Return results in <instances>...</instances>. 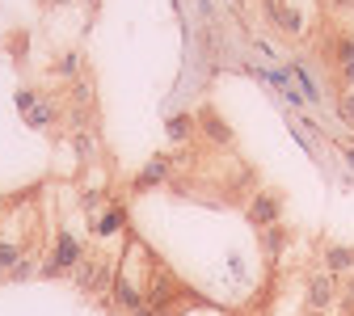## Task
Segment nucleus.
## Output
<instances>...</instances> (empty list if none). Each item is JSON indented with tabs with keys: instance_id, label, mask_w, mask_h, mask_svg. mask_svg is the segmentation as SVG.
Listing matches in <instances>:
<instances>
[{
	"instance_id": "7",
	"label": "nucleus",
	"mask_w": 354,
	"mask_h": 316,
	"mask_svg": "<svg viewBox=\"0 0 354 316\" xmlns=\"http://www.w3.org/2000/svg\"><path fill=\"white\" fill-rule=\"evenodd\" d=\"M329 266L333 270H350L354 266V253L350 249H329Z\"/></svg>"
},
{
	"instance_id": "2",
	"label": "nucleus",
	"mask_w": 354,
	"mask_h": 316,
	"mask_svg": "<svg viewBox=\"0 0 354 316\" xmlns=\"http://www.w3.org/2000/svg\"><path fill=\"white\" fill-rule=\"evenodd\" d=\"M80 257V245L72 241V236H59V253L51 257V266H47V275H55V270H64V266H72Z\"/></svg>"
},
{
	"instance_id": "11",
	"label": "nucleus",
	"mask_w": 354,
	"mask_h": 316,
	"mask_svg": "<svg viewBox=\"0 0 354 316\" xmlns=\"http://www.w3.org/2000/svg\"><path fill=\"white\" fill-rule=\"evenodd\" d=\"M279 245H283V236H279V232L266 236V253H279Z\"/></svg>"
},
{
	"instance_id": "13",
	"label": "nucleus",
	"mask_w": 354,
	"mask_h": 316,
	"mask_svg": "<svg viewBox=\"0 0 354 316\" xmlns=\"http://www.w3.org/2000/svg\"><path fill=\"white\" fill-rule=\"evenodd\" d=\"M88 5H93V0H88Z\"/></svg>"
},
{
	"instance_id": "4",
	"label": "nucleus",
	"mask_w": 354,
	"mask_h": 316,
	"mask_svg": "<svg viewBox=\"0 0 354 316\" xmlns=\"http://www.w3.org/2000/svg\"><path fill=\"white\" fill-rule=\"evenodd\" d=\"M21 266V257H17V249L9 245V241H0V270H17Z\"/></svg>"
},
{
	"instance_id": "10",
	"label": "nucleus",
	"mask_w": 354,
	"mask_h": 316,
	"mask_svg": "<svg viewBox=\"0 0 354 316\" xmlns=\"http://www.w3.org/2000/svg\"><path fill=\"white\" fill-rule=\"evenodd\" d=\"M337 114H342L346 122H354V97H342V106H337Z\"/></svg>"
},
{
	"instance_id": "3",
	"label": "nucleus",
	"mask_w": 354,
	"mask_h": 316,
	"mask_svg": "<svg viewBox=\"0 0 354 316\" xmlns=\"http://www.w3.org/2000/svg\"><path fill=\"white\" fill-rule=\"evenodd\" d=\"M257 223H274L279 219V203L270 198V194H261V198H253V211H249Z\"/></svg>"
},
{
	"instance_id": "1",
	"label": "nucleus",
	"mask_w": 354,
	"mask_h": 316,
	"mask_svg": "<svg viewBox=\"0 0 354 316\" xmlns=\"http://www.w3.org/2000/svg\"><path fill=\"white\" fill-rule=\"evenodd\" d=\"M333 304V275H313V283H308V308H317V312H325Z\"/></svg>"
},
{
	"instance_id": "9",
	"label": "nucleus",
	"mask_w": 354,
	"mask_h": 316,
	"mask_svg": "<svg viewBox=\"0 0 354 316\" xmlns=\"http://www.w3.org/2000/svg\"><path fill=\"white\" fill-rule=\"evenodd\" d=\"M342 64H346V80L354 84V38H350L346 47H342Z\"/></svg>"
},
{
	"instance_id": "8",
	"label": "nucleus",
	"mask_w": 354,
	"mask_h": 316,
	"mask_svg": "<svg viewBox=\"0 0 354 316\" xmlns=\"http://www.w3.org/2000/svg\"><path fill=\"white\" fill-rule=\"evenodd\" d=\"M114 228H122V207H114V211L97 223V232H102V236H106V232H114Z\"/></svg>"
},
{
	"instance_id": "12",
	"label": "nucleus",
	"mask_w": 354,
	"mask_h": 316,
	"mask_svg": "<svg viewBox=\"0 0 354 316\" xmlns=\"http://www.w3.org/2000/svg\"><path fill=\"white\" fill-rule=\"evenodd\" d=\"M346 160H350V165H354V148H346Z\"/></svg>"
},
{
	"instance_id": "6",
	"label": "nucleus",
	"mask_w": 354,
	"mask_h": 316,
	"mask_svg": "<svg viewBox=\"0 0 354 316\" xmlns=\"http://www.w3.org/2000/svg\"><path fill=\"white\" fill-rule=\"evenodd\" d=\"M190 131H194V122H190V118H169V135H173L177 144H182V140H186Z\"/></svg>"
},
{
	"instance_id": "5",
	"label": "nucleus",
	"mask_w": 354,
	"mask_h": 316,
	"mask_svg": "<svg viewBox=\"0 0 354 316\" xmlns=\"http://www.w3.org/2000/svg\"><path fill=\"white\" fill-rule=\"evenodd\" d=\"M160 177H165V160H152V165L144 169V177H140V182H136V186L144 190V186H152V182H160Z\"/></svg>"
}]
</instances>
